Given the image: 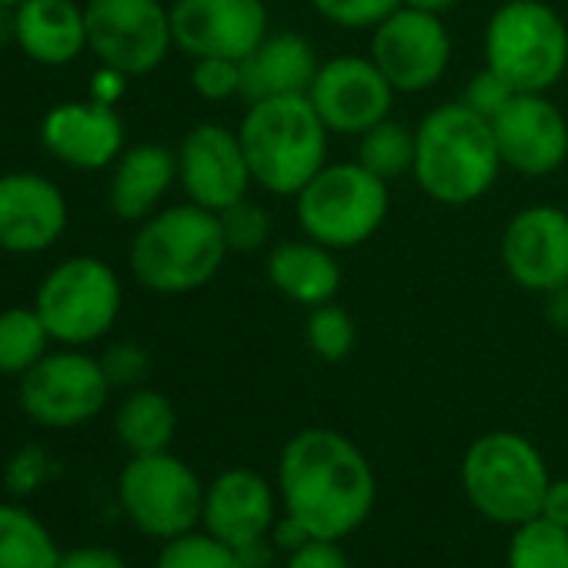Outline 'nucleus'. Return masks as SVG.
I'll list each match as a JSON object with an SVG mask.
<instances>
[{
  "instance_id": "nucleus-43",
  "label": "nucleus",
  "mask_w": 568,
  "mask_h": 568,
  "mask_svg": "<svg viewBox=\"0 0 568 568\" xmlns=\"http://www.w3.org/2000/svg\"><path fill=\"white\" fill-rule=\"evenodd\" d=\"M124 91V74L104 68L98 78H94V101H104V104H114V98Z\"/></svg>"
},
{
  "instance_id": "nucleus-13",
  "label": "nucleus",
  "mask_w": 568,
  "mask_h": 568,
  "mask_svg": "<svg viewBox=\"0 0 568 568\" xmlns=\"http://www.w3.org/2000/svg\"><path fill=\"white\" fill-rule=\"evenodd\" d=\"M395 94L398 91L388 84L378 64L362 54H338L332 61H322L308 88V101L325 128L348 138H358L378 121L392 118Z\"/></svg>"
},
{
  "instance_id": "nucleus-27",
  "label": "nucleus",
  "mask_w": 568,
  "mask_h": 568,
  "mask_svg": "<svg viewBox=\"0 0 568 568\" xmlns=\"http://www.w3.org/2000/svg\"><path fill=\"white\" fill-rule=\"evenodd\" d=\"M51 332L44 328L38 308H8L0 312V375H28L51 345Z\"/></svg>"
},
{
  "instance_id": "nucleus-20",
  "label": "nucleus",
  "mask_w": 568,
  "mask_h": 568,
  "mask_svg": "<svg viewBox=\"0 0 568 568\" xmlns=\"http://www.w3.org/2000/svg\"><path fill=\"white\" fill-rule=\"evenodd\" d=\"M41 141L58 161L78 171H101L124 154V121L114 104L94 98L68 101L48 111Z\"/></svg>"
},
{
  "instance_id": "nucleus-9",
  "label": "nucleus",
  "mask_w": 568,
  "mask_h": 568,
  "mask_svg": "<svg viewBox=\"0 0 568 568\" xmlns=\"http://www.w3.org/2000/svg\"><path fill=\"white\" fill-rule=\"evenodd\" d=\"M118 501L141 535L171 541L201 525L204 485L197 471L171 452L131 455L118 478Z\"/></svg>"
},
{
  "instance_id": "nucleus-32",
  "label": "nucleus",
  "mask_w": 568,
  "mask_h": 568,
  "mask_svg": "<svg viewBox=\"0 0 568 568\" xmlns=\"http://www.w3.org/2000/svg\"><path fill=\"white\" fill-rule=\"evenodd\" d=\"M221 231H224V244L231 254H254L271 241V214L257 204L241 197L237 204L217 211Z\"/></svg>"
},
{
  "instance_id": "nucleus-5",
  "label": "nucleus",
  "mask_w": 568,
  "mask_h": 568,
  "mask_svg": "<svg viewBox=\"0 0 568 568\" xmlns=\"http://www.w3.org/2000/svg\"><path fill=\"white\" fill-rule=\"evenodd\" d=\"M481 51L515 94H548L568 71V24L545 0H505L485 24Z\"/></svg>"
},
{
  "instance_id": "nucleus-12",
  "label": "nucleus",
  "mask_w": 568,
  "mask_h": 568,
  "mask_svg": "<svg viewBox=\"0 0 568 568\" xmlns=\"http://www.w3.org/2000/svg\"><path fill=\"white\" fill-rule=\"evenodd\" d=\"M368 58L398 94L432 91L452 64V34L438 14L398 8L372 31Z\"/></svg>"
},
{
  "instance_id": "nucleus-15",
  "label": "nucleus",
  "mask_w": 568,
  "mask_h": 568,
  "mask_svg": "<svg viewBox=\"0 0 568 568\" xmlns=\"http://www.w3.org/2000/svg\"><path fill=\"white\" fill-rule=\"evenodd\" d=\"M498 257L505 274L531 295L568 284V211L558 204H528L501 231Z\"/></svg>"
},
{
  "instance_id": "nucleus-46",
  "label": "nucleus",
  "mask_w": 568,
  "mask_h": 568,
  "mask_svg": "<svg viewBox=\"0 0 568 568\" xmlns=\"http://www.w3.org/2000/svg\"><path fill=\"white\" fill-rule=\"evenodd\" d=\"M0 4H4V8H18V4H21V0H0Z\"/></svg>"
},
{
  "instance_id": "nucleus-24",
  "label": "nucleus",
  "mask_w": 568,
  "mask_h": 568,
  "mask_svg": "<svg viewBox=\"0 0 568 568\" xmlns=\"http://www.w3.org/2000/svg\"><path fill=\"white\" fill-rule=\"evenodd\" d=\"M178 181V154L161 144L128 148L114 161L108 204L121 221H148Z\"/></svg>"
},
{
  "instance_id": "nucleus-26",
  "label": "nucleus",
  "mask_w": 568,
  "mask_h": 568,
  "mask_svg": "<svg viewBox=\"0 0 568 568\" xmlns=\"http://www.w3.org/2000/svg\"><path fill=\"white\" fill-rule=\"evenodd\" d=\"M61 545L18 498L0 501V568H58Z\"/></svg>"
},
{
  "instance_id": "nucleus-28",
  "label": "nucleus",
  "mask_w": 568,
  "mask_h": 568,
  "mask_svg": "<svg viewBox=\"0 0 568 568\" xmlns=\"http://www.w3.org/2000/svg\"><path fill=\"white\" fill-rule=\"evenodd\" d=\"M358 164H365L382 181H395L412 174L415 164V128L398 124L392 118L378 121L365 134H358Z\"/></svg>"
},
{
  "instance_id": "nucleus-34",
  "label": "nucleus",
  "mask_w": 568,
  "mask_h": 568,
  "mask_svg": "<svg viewBox=\"0 0 568 568\" xmlns=\"http://www.w3.org/2000/svg\"><path fill=\"white\" fill-rule=\"evenodd\" d=\"M318 18L345 31H375L388 14L402 8V0H312Z\"/></svg>"
},
{
  "instance_id": "nucleus-10",
  "label": "nucleus",
  "mask_w": 568,
  "mask_h": 568,
  "mask_svg": "<svg viewBox=\"0 0 568 568\" xmlns=\"http://www.w3.org/2000/svg\"><path fill=\"white\" fill-rule=\"evenodd\" d=\"M88 48L124 78L151 74L174 48L168 0H88Z\"/></svg>"
},
{
  "instance_id": "nucleus-40",
  "label": "nucleus",
  "mask_w": 568,
  "mask_h": 568,
  "mask_svg": "<svg viewBox=\"0 0 568 568\" xmlns=\"http://www.w3.org/2000/svg\"><path fill=\"white\" fill-rule=\"evenodd\" d=\"M538 515L561 525V528H568V478H558V481L551 478L548 481V491H545V501H541Z\"/></svg>"
},
{
  "instance_id": "nucleus-36",
  "label": "nucleus",
  "mask_w": 568,
  "mask_h": 568,
  "mask_svg": "<svg viewBox=\"0 0 568 568\" xmlns=\"http://www.w3.org/2000/svg\"><path fill=\"white\" fill-rule=\"evenodd\" d=\"M101 368H104L111 388H138L151 372V358L141 345L118 342L101 355Z\"/></svg>"
},
{
  "instance_id": "nucleus-17",
  "label": "nucleus",
  "mask_w": 568,
  "mask_h": 568,
  "mask_svg": "<svg viewBox=\"0 0 568 568\" xmlns=\"http://www.w3.org/2000/svg\"><path fill=\"white\" fill-rule=\"evenodd\" d=\"M491 131L501 164L521 178H548L568 158V121L548 94H511Z\"/></svg>"
},
{
  "instance_id": "nucleus-19",
  "label": "nucleus",
  "mask_w": 568,
  "mask_h": 568,
  "mask_svg": "<svg viewBox=\"0 0 568 568\" xmlns=\"http://www.w3.org/2000/svg\"><path fill=\"white\" fill-rule=\"evenodd\" d=\"M277 488L254 468H227L204 488L201 528L217 541L241 548L257 541L277 521Z\"/></svg>"
},
{
  "instance_id": "nucleus-22",
  "label": "nucleus",
  "mask_w": 568,
  "mask_h": 568,
  "mask_svg": "<svg viewBox=\"0 0 568 568\" xmlns=\"http://www.w3.org/2000/svg\"><path fill=\"white\" fill-rule=\"evenodd\" d=\"M264 274L271 288L302 308L328 305L342 292V264L335 251L312 237L274 244L264 257Z\"/></svg>"
},
{
  "instance_id": "nucleus-42",
  "label": "nucleus",
  "mask_w": 568,
  "mask_h": 568,
  "mask_svg": "<svg viewBox=\"0 0 568 568\" xmlns=\"http://www.w3.org/2000/svg\"><path fill=\"white\" fill-rule=\"evenodd\" d=\"M545 298V318L555 332H568V284L541 295Z\"/></svg>"
},
{
  "instance_id": "nucleus-41",
  "label": "nucleus",
  "mask_w": 568,
  "mask_h": 568,
  "mask_svg": "<svg viewBox=\"0 0 568 568\" xmlns=\"http://www.w3.org/2000/svg\"><path fill=\"white\" fill-rule=\"evenodd\" d=\"M234 551H237V558H241L244 568H274V561H277V555H281L267 535L257 538V541H247V545H241V548H234Z\"/></svg>"
},
{
  "instance_id": "nucleus-38",
  "label": "nucleus",
  "mask_w": 568,
  "mask_h": 568,
  "mask_svg": "<svg viewBox=\"0 0 568 568\" xmlns=\"http://www.w3.org/2000/svg\"><path fill=\"white\" fill-rule=\"evenodd\" d=\"M284 568H352L342 541L335 538H308L302 548L284 555Z\"/></svg>"
},
{
  "instance_id": "nucleus-1",
  "label": "nucleus",
  "mask_w": 568,
  "mask_h": 568,
  "mask_svg": "<svg viewBox=\"0 0 568 568\" xmlns=\"http://www.w3.org/2000/svg\"><path fill=\"white\" fill-rule=\"evenodd\" d=\"M281 508L315 538H348L378 498V478L365 452L335 428H305L288 438L277 458Z\"/></svg>"
},
{
  "instance_id": "nucleus-8",
  "label": "nucleus",
  "mask_w": 568,
  "mask_h": 568,
  "mask_svg": "<svg viewBox=\"0 0 568 568\" xmlns=\"http://www.w3.org/2000/svg\"><path fill=\"white\" fill-rule=\"evenodd\" d=\"M118 271L101 257H68L38 288V315L54 342L84 348L104 338L121 315Z\"/></svg>"
},
{
  "instance_id": "nucleus-31",
  "label": "nucleus",
  "mask_w": 568,
  "mask_h": 568,
  "mask_svg": "<svg viewBox=\"0 0 568 568\" xmlns=\"http://www.w3.org/2000/svg\"><path fill=\"white\" fill-rule=\"evenodd\" d=\"M305 338H308V348L322 362H342L352 355L358 328H355V318L342 305L328 302V305L312 308L308 325H305Z\"/></svg>"
},
{
  "instance_id": "nucleus-30",
  "label": "nucleus",
  "mask_w": 568,
  "mask_h": 568,
  "mask_svg": "<svg viewBox=\"0 0 568 568\" xmlns=\"http://www.w3.org/2000/svg\"><path fill=\"white\" fill-rule=\"evenodd\" d=\"M154 568H244L237 551L224 541H217L214 535H207L204 528L187 531L181 538L164 541V548L158 551Z\"/></svg>"
},
{
  "instance_id": "nucleus-3",
  "label": "nucleus",
  "mask_w": 568,
  "mask_h": 568,
  "mask_svg": "<svg viewBox=\"0 0 568 568\" xmlns=\"http://www.w3.org/2000/svg\"><path fill=\"white\" fill-rule=\"evenodd\" d=\"M328 134L308 94L251 101L237 124L251 178L274 197H295L328 164Z\"/></svg>"
},
{
  "instance_id": "nucleus-11",
  "label": "nucleus",
  "mask_w": 568,
  "mask_h": 568,
  "mask_svg": "<svg viewBox=\"0 0 568 568\" xmlns=\"http://www.w3.org/2000/svg\"><path fill=\"white\" fill-rule=\"evenodd\" d=\"M21 408L41 428H78L98 418L108 405L111 382L101 358L78 348L48 352L28 375H21Z\"/></svg>"
},
{
  "instance_id": "nucleus-35",
  "label": "nucleus",
  "mask_w": 568,
  "mask_h": 568,
  "mask_svg": "<svg viewBox=\"0 0 568 568\" xmlns=\"http://www.w3.org/2000/svg\"><path fill=\"white\" fill-rule=\"evenodd\" d=\"M191 88L197 98L221 104L241 98V61L231 58H197L191 68Z\"/></svg>"
},
{
  "instance_id": "nucleus-2",
  "label": "nucleus",
  "mask_w": 568,
  "mask_h": 568,
  "mask_svg": "<svg viewBox=\"0 0 568 568\" xmlns=\"http://www.w3.org/2000/svg\"><path fill=\"white\" fill-rule=\"evenodd\" d=\"M501 168L491 121L475 114L465 101L432 108L415 128L412 178L435 204H475L495 187Z\"/></svg>"
},
{
  "instance_id": "nucleus-6",
  "label": "nucleus",
  "mask_w": 568,
  "mask_h": 568,
  "mask_svg": "<svg viewBox=\"0 0 568 568\" xmlns=\"http://www.w3.org/2000/svg\"><path fill=\"white\" fill-rule=\"evenodd\" d=\"M541 452L518 432H485L462 458V488L478 515L495 525H521L541 511L548 491Z\"/></svg>"
},
{
  "instance_id": "nucleus-29",
  "label": "nucleus",
  "mask_w": 568,
  "mask_h": 568,
  "mask_svg": "<svg viewBox=\"0 0 568 568\" xmlns=\"http://www.w3.org/2000/svg\"><path fill=\"white\" fill-rule=\"evenodd\" d=\"M508 568H568V528L535 515L511 528Z\"/></svg>"
},
{
  "instance_id": "nucleus-7",
  "label": "nucleus",
  "mask_w": 568,
  "mask_h": 568,
  "mask_svg": "<svg viewBox=\"0 0 568 568\" xmlns=\"http://www.w3.org/2000/svg\"><path fill=\"white\" fill-rule=\"evenodd\" d=\"M388 207V181L358 161H328L295 194V214L305 237L332 251H352L375 237Z\"/></svg>"
},
{
  "instance_id": "nucleus-4",
  "label": "nucleus",
  "mask_w": 568,
  "mask_h": 568,
  "mask_svg": "<svg viewBox=\"0 0 568 568\" xmlns=\"http://www.w3.org/2000/svg\"><path fill=\"white\" fill-rule=\"evenodd\" d=\"M227 254L231 251L224 244L217 214L187 201L154 211L148 221H141L128 251V264L148 292L187 295L204 288Z\"/></svg>"
},
{
  "instance_id": "nucleus-47",
  "label": "nucleus",
  "mask_w": 568,
  "mask_h": 568,
  "mask_svg": "<svg viewBox=\"0 0 568 568\" xmlns=\"http://www.w3.org/2000/svg\"><path fill=\"white\" fill-rule=\"evenodd\" d=\"M168 4H171V0H168Z\"/></svg>"
},
{
  "instance_id": "nucleus-33",
  "label": "nucleus",
  "mask_w": 568,
  "mask_h": 568,
  "mask_svg": "<svg viewBox=\"0 0 568 568\" xmlns=\"http://www.w3.org/2000/svg\"><path fill=\"white\" fill-rule=\"evenodd\" d=\"M54 475H58L54 455L41 445H24L4 465V491L11 498H28L34 491H41Z\"/></svg>"
},
{
  "instance_id": "nucleus-45",
  "label": "nucleus",
  "mask_w": 568,
  "mask_h": 568,
  "mask_svg": "<svg viewBox=\"0 0 568 568\" xmlns=\"http://www.w3.org/2000/svg\"><path fill=\"white\" fill-rule=\"evenodd\" d=\"M18 38V24H14V8L0 4V48L11 44Z\"/></svg>"
},
{
  "instance_id": "nucleus-23",
  "label": "nucleus",
  "mask_w": 568,
  "mask_h": 568,
  "mask_svg": "<svg viewBox=\"0 0 568 568\" xmlns=\"http://www.w3.org/2000/svg\"><path fill=\"white\" fill-rule=\"evenodd\" d=\"M18 48L44 68H64L88 48L84 8L74 0H21L14 8Z\"/></svg>"
},
{
  "instance_id": "nucleus-25",
  "label": "nucleus",
  "mask_w": 568,
  "mask_h": 568,
  "mask_svg": "<svg viewBox=\"0 0 568 568\" xmlns=\"http://www.w3.org/2000/svg\"><path fill=\"white\" fill-rule=\"evenodd\" d=\"M114 432L131 455L168 452L178 432V412L168 395L154 388H134L114 412Z\"/></svg>"
},
{
  "instance_id": "nucleus-16",
  "label": "nucleus",
  "mask_w": 568,
  "mask_h": 568,
  "mask_svg": "<svg viewBox=\"0 0 568 568\" xmlns=\"http://www.w3.org/2000/svg\"><path fill=\"white\" fill-rule=\"evenodd\" d=\"M178 181L191 204L224 211L247 197L254 184L237 131L224 124H197L178 148Z\"/></svg>"
},
{
  "instance_id": "nucleus-44",
  "label": "nucleus",
  "mask_w": 568,
  "mask_h": 568,
  "mask_svg": "<svg viewBox=\"0 0 568 568\" xmlns=\"http://www.w3.org/2000/svg\"><path fill=\"white\" fill-rule=\"evenodd\" d=\"M402 4L405 8H415V11H425V14H448L455 4H458V0H402Z\"/></svg>"
},
{
  "instance_id": "nucleus-39",
  "label": "nucleus",
  "mask_w": 568,
  "mask_h": 568,
  "mask_svg": "<svg viewBox=\"0 0 568 568\" xmlns=\"http://www.w3.org/2000/svg\"><path fill=\"white\" fill-rule=\"evenodd\" d=\"M58 568H131L121 551L108 545H81L71 551H61Z\"/></svg>"
},
{
  "instance_id": "nucleus-37",
  "label": "nucleus",
  "mask_w": 568,
  "mask_h": 568,
  "mask_svg": "<svg viewBox=\"0 0 568 568\" xmlns=\"http://www.w3.org/2000/svg\"><path fill=\"white\" fill-rule=\"evenodd\" d=\"M511 94H515V91H511L491 68H481L478 74L468 78V88H465V98H462V101H465L475 114H481V118L491 121V118L511 101Z\"/></svg>"
},
{
  "instance_id": "nucleus-18",
  "label": "nucleus",
  "mask_w": 568,
  "mask_h": 568,
  "mask_svg": "<svg viewBox=\"0 0 568 568\" xmlns=\"http://www.w3.org/2000/svg\"><path fill=\"white\" fill-rule=\"evenodd\" d=\"M68 227V197L44 174H0V251L41 254Z\"/></svg>"
},
{
  "instance_id": "nucleus-14",
  "label": "nucleus",
  "mask_w": 568,
  "mask_h": 568,
  "mask_svg": "<svg viewBox=\"0 0 568 568\" xmlns=\"http://www.w3.org/2000/svg\"><path fill=\"white\" fill-rule=\"evenodd\" d=\"M267 34V0H171L174 48L194 61H244Z\"/></svg>"
},
{
  "instance_id": "nucleus-21",
  "label": "nucleus",
  "mask_w": 568,
  "mask_h": 568,
  "mask_svg": "<svg viewBox=\"0 0 568 568\" xmlns=\"http://www.w3.org/2000/svg\"><path fill=\"white\" fill-rule=\"evenodd\" d=\"M318 68L322 61L308 38L295 31H274L241 61V98L251 104L264 98L308 94Z\"/></svg>"
}]
</instances>
